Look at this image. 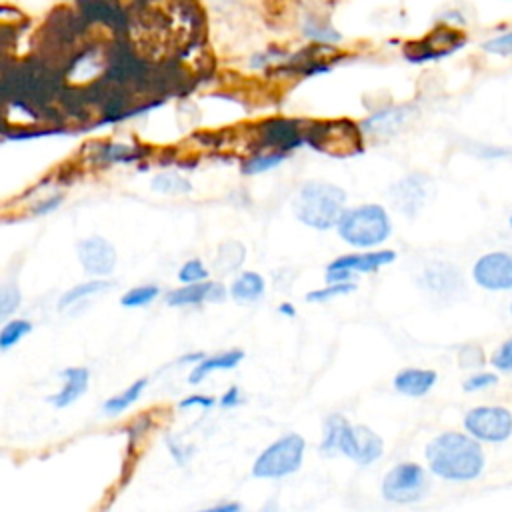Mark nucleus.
<instances>
[{"label": "nucleus", "mask_w": 512, "mask_h": 512, "mask_svg": "<svg viewBox=\"0 0 512 512\" xmlns=\"http://www.w3.org/2000/svg\"><path fill=\"white\" fill-rule=\"evenodd\" d=\"M472 276L478 286L486 290H510L512 288V256L506 252H490L476 260Z\"/></svg>", "instance_id": "6e6552de"}, {"label": "nucleus", "mask_w": 512, "mask_h": 512, "mask_svg": "<svg viewBox=\"0 0 512 512\" xmlns=\"http://www.w3.org/2000/svg\"><path fill=\"white\" fill-rule=\"evenodd\" d=\"M424 182L426 178H404L402 182H398L394 196L404 212H414L420 206V202L424 200Z\"/></svg>", "instance_id": "f3484780"}, {"label": "nucleus", "mask_w": 512, "mask_h": 512, "mask_svg": "<svg viewBox=\"0 0 512 512\" xmlns=\"http://www.w3.org/2000/svg\"><path fill=\"white\" fill-rule=\"evenodd\" d=\"M260 146L288 152L304 144V128L290 118H268L258 128Z\"/></svg>", "instance_id": "1a4fd4ad"}, {"label": "nucleus", "mask_w": 512, "mask_h": 512, "mask_svg": "<svg viewBox=\"0 0 512 512\" xmlns=\"http://www.w3.org/2000/svg\"><path fill=\"white\" fill-rule=\"evenodd\" d=\"M156 296H158V288L152 286V284H148V286H136V288L128 290V292L120 298V302H122V306H126V308H138V306L150 304Z\"/></svg>", "instance_id": "4be33fe9"}, {"label": "nucleus", "mask_w": 512, "mask_h": 512, "mask_svg": "<svg viewBox=\"0 0 512 512\" xmlns=\"http://www.w3.org/2000/svg\"><path fill=\"white\" fill-rule=\"evenodd\" d=\"M204 358L202 352H196V354H188V356H182L180 362H200Z\"/></svg>", "instance_id": "c9c22d12"}, {"label": "nucleus", "mask_w": 512, "mask_h": 512, "mask_svg": "<svg viewBox=\"0 0 512 512\" xmlns=\"http://www.w3.org/2000/svg\"><path fill=\"white\" fill-rule=\"evenodd\" d=\"M284 154H286V152L272 150V152H268V154L252 156V158H248V160L242 164V172H244V174H260V172L272 170L274 166H278V164L284 160Z\"/></svg>", "instance_id": "412c9836"}, {"label": "nucleus", "mask_w": 512, "mask_h": 512, "mask_svg": "<svg viewBox=\"0 0 512 512\" xmlns=\"http://www.w3.org/2000/svg\"><path fill=\"white\" fill-rule=\"evenodd\" d=\"M336 228L342 240L358 248L382 244L392 232L390 218L378 204H364L344 210L336 222Z\"/></svg>", "instance_id": "7ed1b4c3"}, {"label": "nucleus", "mask_w": 512, "mask_h": 512, "mask_svg": "<svg viewBox=\"0 0 512 512\" xmlns=\"http://www.w3.org/2000/svg\"><path fill=\"white\" fill-rule=\"evenodd\" d=\"M224 298V288L220 284L212 282H192L188 286L176 288L168 292L166 302L170 306H190V304H200V302H216Z\"/></svg>", "instance_id": "9b49d317"}, {"label": "nucleus", "mask_w": 512, "mask_h": 512, "mask_svg": "<svg viewBox=\"0 0 512 512\" xmlns=\"http://www.w3.org/2000/svg\"><path fill=\"white\" fill-rule=\"evenodd\" d=\"M430 480L426 470L414 462H400L386 472L382 480V494L386 500L410 504L426 496Z\"/></svg>", "instance_id": "423d86ee"}, {"label": "nucleus", "mask_w": 512, "mask_h": 512, "mask_svg": "<svg viewBox=\"0 0 512 512\" xmlns=\"http://www.w3.org/2000/svg\"><path fill=\"white\" fill-rule=\"evenodd\" d=\"M464 426L476 440L504 442L512 434V414L502 406H478L466 414Z\"/></svg>", "instance_id": "0eeeda50"}, {"label": "nucleus", "mask_w": 512, "mask_h": 512, "mask_svg": "<svg viewBox=\"0 0 512 512\" xmlns=\"http://www.w3.org/2000/svg\"><path fill=\"white\" fill-rule=\"evenodd\" d=\"M436 382V372L434 370H424V368H404L396 374L394 378V388L404 394V396H424Z\"/></svg>", "instance_id": "ddd939ff"}, {"label": "nucleus", "mask_w": 512, "mask_h": 512, "mask_svg": "<svg viewBox=\"0 0 512 512\" xmlns=\"http://www.w3.org/2000/svg\"><path fill=\"white\" fill-rule=\"evenodd\" d=\"M242 358H244V352H242V350H228V352H222V354H216V356H210V358L204 356V358L192 368L188 380H190L192 384H198V382L204 380L210 372L234 368Z\"/></svg>", "instance_id": "2eb2a0df"}, {"label": "nucleus", "mask_w": 512, "mask_h": 512, "mask_svg": "<svg viewBox=\"0 0 512 512\" xmlns=\"http://www.w3.org/2000/svg\"><path fill=\"white\" fill-rule=\"evenodd\" d=\"M510 310H512V306H510Z\"/></svg>", "instance_id": "4c0bfd02"}, {"label": "nucleus", "mask_w": 512, "mask_h": 512, "mask_svg": "<svg viewBox=\"0 0 512 512\" xmlns=\"http://www.w3.org/2000/svg\"><path fill=\"white\" fill-rule=\"evenodd\" d=\"M214 404V398L210 396H200V394H194V396H188L180 402V408H190V406H204V408H210Z\"/></svg>", "instance_id": "7c9ffc66"}, {"label": "nucleus", "mask_w": 512, "mask_h": 512, "mask_svg": "<svg viewBox=\"0 0 512 512\" xmlns=\"http://www.w3.org/2000/svg\"><path fill=\"white\" fill-rule=\"evenodd\" d=\"M484 48H486L488 52L502 54V56L512 54V32L502 34V36H498V38H492L490 42H486V44H484Z\"/></svg>", "instance_id": "c756f323"}, {"label": "nucleus", "mask_w": 512, "mask_h": 512, "mask_svg": "<svg viewBox=\"0 0 512 512\" xmlns=\"http://www.w3.org/2000/svg\"><path fill=\"white\" fill-rule=\"evenodd\" d=\"M430 470L444 480H472L484 468V452L474 440L462 432H444L432 438L426 446Z\"/></svg>", "instance_id": "f257e3e1"}, {"label": "nucleus", "mask_w": 512, "mask_h": 512, "mask_svg": "<svg viewBox=\"0 0 512 512\" xmlns=\"http://www.w3.org/2000/svg\"><path fill=\"white\" fill-rule=\"evenodd\" d=\"M78 258L86 272L106 276L116 264V250L104 238H86L78 244Z\"/></svg>", "instance_id": "9d476101"}, {"label": "nucleus", "mask_w": 512, "mask_h": 512, "mask_svg": "<svg viewBox=\"0 0 512 512\" xmlns=\"http://www.w3.org/2000/svg\"><path fill=\"white\" fill-rule=\"evenodd\" d=\"M344 202L346 194L340 186L312 180L306 182L294 198V214L310 228L328 230L330 226H336L340 214L344 212Z\"/></svg>", "instance_id": "f03ea898"}, {"label": "nucleus", "mask_w": 512, "mask_h": 512, "mask_svg": "<svg viewBox=\"0 0 512 512\" xmlns=\"http://www.w3.org/2000/svg\"><path fill=\"white\" fill-rule=\"evenodd\" d=\"M510 224H512V218H510Z\"/></svg>", "instance_id": "e433bc0d"}, {"label": "nucleus", "mask_w": 512, "mask_h": 512, "mask_svg": "<svg viewBox=\"0 0 512 512\" xmlns=\"http://www.w3.org/2000/svg\"><path fill=\"white\" fill-rule=\"evenodd\" d=\"M238 398H240V390H238L236 386H232V388H228V392L220 398V404H222L224 408H228V406L238 404Z\"/></svg>", "instance_id": "2f4dec72"}, {"label": "nucleus", "mask_w": 512, "mask_h": 512, "mask_svg": "<svg viewBox=\"0 0 512 512\" xmlns=\"http://www.w3.org/2000/svg\"><path fill=\"white\" fill-rule=\"evenodd\" d=\"M460 360H462L460 362L462 368H478V366H482L484 356H482V350L478 346H466L460 352Z\"/></svg>", "instance_id": "c85d7f7f"}, {"label": "nucleus", "mask_w": 512, "mask_h": 512, "mask_svg": "<svg viewBox=\"0 0 512 512\" xmlns=\"http://www.w3.org/2000/svg\"><path fill=\"white\" fill-rule=\"evenodd\" d=\"M214 512H236L240 510V504H222V506H214Z\"/></svg>", "instance_id": "f704fd0d"}, {"label": "nucleus", "mask_w": 512, "mask_h": 512, "mask_svg": "<svg viewBox=\"0 0 512 512\" xmlns=\"http://www.w3.org/2000/svg\"><path fill=\"white\" fill-rule=\"evenodd\" d=\"M498 382V376L494 372H478L474 376H470L468 380H464V390L466 392H474V390H482L488 386H494Z\"/></svg>", "instance_id": "cd10ccee"}, {"label": "nucleus", "mask_w": 512, "mask_h": 512, "mask_svg": "<svg viewBox=\"0 0 512 512\" xmlns=\"http://www.w3.org/2000/svg\"><path fill=\"white\" fill-rule=\"evenodd\" d=\"M230 294L236 302H252L264 294V278L258 272H244L232 282Z\"/></svg>", "instance_id": "dca6fc26"}, {"label": "nucleus", "mask_w": 512, "mask_h": 512, "mask_svg": "<svg viewBox=\"0 0 512 512\" xmlns=\"http://www.w3.org/2000/svg\"><path fill=\"white\" fill-rule=\"evenodd\" d=\"M58 202H60V198H52V200L44 202L42 206H38V208H36V214H42V212H48V210H52V206H56Z\"/></svg>", "instance_id": "72a5a7b5"}, {"label": "nucleus", "mask_w": 512, "mask_h": 512, "mask_svg": "<svg viewBox=\"0 0 512 512\" xmlns=\"http://www.w3.org/2000/svg\"><path fill=\"white\" fill-rule=\"evenodd\" d=\"M30 330H32V324L24 318H16L4 324V328L0 330V350H8L14 344H18Z\"/></svg>", "instance_id": "aec40b11"}, {"label": "nucleus", "mask_w": 512, "mask_h": 512, "mask_svg": "<svg viewBox=\"0 0 512 512\" xmlns=\"http://www.w3.org/2000/svg\"><path fill=\"white\" fill-rule=\"evenodd\" d=\"M356 290V284L354 282H332L330 286L326 288H320V290H314V292H308L306 294V300L308 302H324L328 298H334V296H340V294H348V292H354Z\"/></svg>", "instance_id": "393cba45"}, {"label": "nucleus", "mask_w": 512, "mask_h": 512, "mask_svg": "<svg viewBox=\"0 0 512 512\" xmlns=\"http://www.w3.org/2000/svg\"><path fill=\"white\" fill-rule=\"evenodd\" d=\"M304 142L330 156H354L362 152V132L350 120L314 122L304 130Z\"/></svg>", "instance_id": "20e7f679"}, {"label": "nucleus", "mask_w": 512, "mask_h": 512, "mask_svg": "<svg viewBox=\"0 0 512 512\" xmlns=\"http://www.w3.org/2000/svg\"><path fill=\"white\" fill-rule=\"evenodd\" d=\"M20 306V290L16 284H2L0 286V322L12 316V312Z\"/></svg>", "instance_id": "b1692460"}, {"label": "nucleus", "mask_w": 512, "mask_h": 512, "mask_svg": "<svg viewBox=\"0 0 512 512\" xmlns=\"http://www.w3.org/2000/svg\"><path fill=\"white\" fill-rule=\"evenodd\" d=\"M64 376V386L58 394L50 396V402L56 408H64L70 406L74 400H78L86 388H88V370L86 368H66L62 372Z\"/></svg>", "instance_id": "4468645a"}, {"label": "nucleus", "mask_w": 512, "mask_h": 512, "mask_svg": "<svg viewBox=\"0 0 512 512\" xmlns=\"http://www.w3.org/2000/svg\"><path fill=\"white\" fill-rule=\"evenodd\" d=\"M152 188L160 190V192H168V194H184L190 192V182L182 176L176 174H160L152 180Z\"/></svg>", "instance_id": "5701e85b"}, {"label": "nucleus", "mask_w": 512, "mask_h": 512, "mask_svg": "<svg viewBox=\"0 0 512 512\" xmlns=\"http://www.w3.org/2000/svg\"><path fill=\"white\" fill-rule=\"evenodd\" d=\"M492 366L502 370V372H510L512 370V336L494 352Z\"/></svg>", "instance_id": "bb28decb"}, {"label": "nucleus", "mask_w": 512, "mask_h": 512, "mask_svg": "<svg viewBox=\"0 0 512 512\" xmlns=\"http://www.w3.org/2000/svg\"><path fill=\"white\" fill-rule=\"evenodd\" d=\"M108 286H110L108 280H90V282L78 284V286L70 288V290L60 298V308H68V306H72V304H78L82 298L92 296V294H98V292L106 290Z\"/></svg>", "instance_id": "6ab92c4d"}, {"label": "nucleus", "mask_w": 512, "mask_h": 512, "mask_svg": "<svg viewBox=\"0 0 512 512\" xmlns=\"http://www.w3.org/2000/svg\"><path fill=\"white\" fill-rule=\"evenodd\" d=\"M306 442L300 434H286L274 440L264 452L256 458L252 474L256 478H282L296 472L302 464Z\"/></svg>", "instance_id": "39448f33"}, {"label": "nucleus", "mask_w": 512, "mask_h": 512, "mask_svg": "<svg viewBox=\"0 0 512 512\" xmlns=\"http://www.w3.org/2000/svg\"><path fill=\"white\" fill-rule=\"evenodd\" d=\"M146 384H148V380H146V378H140V380H136L134 384H130L126 390H122L120 394L108 398V400L104 402V412H106V414H118V412L126 410L130 404H134V402L140 398V394H142V390L146 388Z\"/></svg>", "instance_id": "a211bd4d"}, {"label": "nucleus", "mask_w": 512, "mask_h": 512, "mask_svg": "<svg viewBox=\"0 0 512 512\" xmlns=\"http://www.w3.org/2000/svg\"><path fill=\"white\" fill-rule=\"evenodd\" d=\"M208 276V270L204 268V264L200 262V260H188L182 268H180V272H178V278L182 280V282H186V284H192V282H202L204 278Z\"/></svg>", "instance_id": "a878e982"}, {"label": "nucleus", "mask_w": 512, "mask_h": 512, "mask_svg": "<svg viewBox=\"0 0 512 512\" xmlns=\"http://www.w3.org/2000/svg\"><path fill=\"white\" fill-rule=\"evenodd\" d=\"M278 312H280V314H284V316H290V318H294V316H296V308H294L290 302L280 304V306H278Z\"/></svg>", "instance_id": "473e14b6"}, {"label": "nucleus", "mask_w": 512, "mask_h": 512, "mask_svg": "<svg viewBox=\"0 0 512 512\" xmlns=\"http://www.w3.org/2000/svg\"><path fill=\"white\" fill-rule=\"evenodd\" d=\"M396 254L392 250H378V252H366V254H346L338 256L328 264V268H342L350 272H374L380 266H386L394 262Z\"/></svg>", "instance_id": "f8f14e48"}]
</instances>
